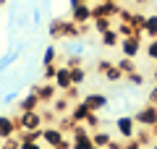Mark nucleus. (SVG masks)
I'll use <instances>...</instances> for the list:
<instances>
[{"mask_svg":"<svg viewBox=\"0 0 157 149\" xmlns=\"http://www.w3.org/2000/svg\"><path fill=\"white\" fill-rule=\"evenodd\" d=\"M18 131H37V128H45V118L39 110H29V113H18Z\"/></svg>","mask_w":157,"mask_h":149,"instance_id":"1","label":"nucleus"},{"mask_svg":"<svg viewBox=\"0 0 157 149\" xmlns=\"http://www.w3.org/2000/svg\"><path fill=\"white\" fill-rule=\"evenodd\" d=\"M121 13V6L115 0H100V3H92V18H115Z\"/></svg>","mask_w":157,"mask_h":149,"instance_id":"2","label":"nucleus"},{"mask_svg":"<svg viewBox=\"0 0 157 149\" xmlns=\"http://www.w3.org/2000/svg\"><path fill=\"white\" fill-rule=\"evenodd\" d=\"M134 120H136V126H139V128H152L157 123V105H149V102H147L144 107L136 110Z\"/></svg>","mask_w":157,"mask_h":149,"instance_id":"3","label":"nucleus"},{"mask_svg":"<svg viewBox=\"0 0 157 149\" xmlns=\"http://www.w3.org/2000/svg\"><path fill=\"white\" fill-rule=\"evenodd\" d=\"M66 139H68V133L60 126H45L42 128V144L45 147H60Z\"/></svg>","mask_w":157,"mask_h":149,"instance_id":"4","label":"nucleus"},{"mask_svg":"<svg viewBox=\"0 0 157 149\" xmlns=\"http://www.w3.org/2000/svg\"><path fill=\"white\" fill-rule=\"evenodd\" d=\"M115 133L121 139H134L136 136V120H134V115H118L115 118Z\"/></svg>","mask_w":157,"mask_h":149,"instance_id":"5","label":"nucleus"},{"mask_svg":"<svg viewBox=\"0 0 157 149\" xmlns=\"http://www.w3.org/2000/svg\"><path fill=\"white\" fill-rule=\"evenodd\" d=\"M141 34H144V32H136L134 37H123V39H121L118 47H121V52H123L126 58H136L141 50H144V47H141Z\"/></svg>","mask_w":157,"mask_h":149,"instance_id":"6","label":"nucleus"},{"mask_svg":"<svg viewBox=\"0 0 157 149\" xmlns=\"http://www.w3.org/2000/svg\"><path fill=\"white\" fill-rule=\"evenodd\" d=\"M34 92H37V97H39V102H42V105H52V99L58 97V86L52 81H42V84H37V86H34Z\"/></svg>","mask_w":157,"mask_h":149,"instance_id":"7","label":"nucleus"},{"mask_svg":"<svg viewBox=\"0 0 157 149\" xmlns=\"http://www.w3.org/2000/svg\"><path fill=\"white\" fill-rule=\"evenodd\" d=\"M84 105L89 107L92 113H102L107 105H110V99H107V94H100V92H92V94H84Z\"/></svg>","mask_w":157,"mask_h":149,"instance_id":"8","label":"nucleus"},{"mask_svg":"<svg viewBox=\"0 0 157 149\" xmlns=\"http://www.w3.org/2000/svg\"><path fill=\"white\" fill-rule=\"evenodd\" d=\"M71 18L73 24H78V26H86V24L92 21V6L89 3H81V6H76V8H71Z\"/></svg>","mask_w":157,"mask_h":149,"instance_id":"9","label":"nucleus"},{"mask_svg":"<svg viewBox=\"0 0 157 149\" xmlns=\"http://www.w3.org/2000/svg\"><path fill=\"white\" fill-rule=\"evenodd\" d=\"M16 133H18V120L11 118V115H3V118H0V141L16 136Z\"/></svg>","mask_w":157,"mask_h":149,"instance_id":"10","label":"nucleus"},{"mask_svg":"<svg viewBox=\"0 0 157 149\" xmlns=\"http://www.w3.org/2000/svg\"><path fill=\"white\" fill-rule=\"evenodd\" d=\"M52 84L58 86V92H66L68 86H71V68L68 66H58V73H55V78H52Z\"/></svg>","mask_w":157,"mask_h":149,"instance_id":"11","label":"nucleus"},{"mask_svg":"<svg viewBox=\"0 0 157 149\" xmlns=\"http://www.w3.org/2000/svg\"><path fill=\"white\" fill-rule=\"evenodd\" d=\"M89 113H92V110L84 105V99H76V102L71 105V110H68V115H71V120H73V123H84Z\"/></svg>","mask_w":157,"mask_h":149,"instance_id":"12","label":"nucleus"},{"mask_svg":"<svg viewBox=\"0 0 157 149\" xmlns=\"http://www.w3.org/2000/svg\"><path fill=\"white\" fill-rule=\"evenodd\" d=\"M39 97H37V92H29V94H24L21 99H18V113H29V110H39Z\"/></svg>","mask_w":157,"mask_h":149,"instance_id":"13","label":"nucleus"},{"mask_svg":"<svg viewBox=\"0 0 157 149\" xmlns=\"http://www.w3.org/2000/svg\"><path fill=\"white\" fill-rule=\"evenodd\" d=\"M71 99L68 97H63V94H58L55 99H52V105H50V110L55 113V115H68V110H71Z\"/></svg>","mask_w":157,"mask_h":149,"instance_id":"14","label":"nucleus"},{"mask_svg":"<svg viewBox=\"0 0 157 149\" xmlns=\"http://www.w3.org/2000/svg\"><path fill=\"white\" fill-rule=\"evenodd\" d=\"M100 42H102V47H118V44H121V34L113 26V29H107V32L100 34Z\"/></svg>","mask_w":157,"mask_h":149,"instance_id":"15","label":"nucleus"},{"mask_svg":"<svg viewBox=\"0 0 157 149\" xmlns=\"http://www.w3.org/2000/svg\"><path fill=\"white\" fill-rule=\"evenodd\" d=\"M92 141H94V147H105V149H107V144L113 141V133L105 131V128H100V131L92 133Z\"/></svg>","mask_w":157,"mask_h":149,"instance_id":"16","label":"nucleus"},{"mask_svg":"<svg viewBox=\"0 0 157 149\" xmlns=\"http://www.w3.org/2000/svg\"><path fill=\"white\" fill-rule=\"evenodd\" d=\"M141 32H144L149 39H157V13L147 16V21H144V26H141Z\"/></svg>","mask_w":157,"mask_h":149,"instance_id":"17","label":"nucleus"},{"mask_svg":"<svg viewBox=\"0 0 157 149\" xmlns=\"http://www.w3.org/2000/svg\"><path fill=\"white\" fill-rule=\"evenodd\" d=\"M102 76H105V81H110V84H118V81H123V78H126V73L121 71V68H118L115 63H113V66L107 68V71L102 73Z\"/></svg>","mask_w":157,"mask_h":149,"instance_id":"18","label":"nucleus"},{"mask_svg":"<svg viewBox=\"0 0 157 149\" xmlns=\"http://www.w3.org/2000/svg\"><path fill=\"white\" fill-rule=\"evenodd\" d=\"M115 32L121 34V39H123V37H134V34L141 32V29H134L128 21H115Z\"/></svg>","mask_w":157,"mask_h":149,"instance_id":"19","label":"nucleus"},{"mask_svg":"<svg viewBox=\"0 0 157 149\" xmlns=\"http://www.w3.org/2000/svg\"><path fill=\"white\" fill-rule=\"evenodd\" d=\"M115 66L118 68H121V71H123V73H134L136 71V58H118V60H115Z\"/></svg>","mask_w":157,"mask_h":149,"instance_id":"20","label":"nucleus"},{"mask_svg":"<svg viewBox=\"0 0 157 149\" xmlns=\"http://www.w3.org/2000/svg\"><path fill=\"white\" fill-rule=\"evenodd\" d=\"M92 24H94V32L102 34V32H107V29L115 26V18H92Z\"/></svg>","mask_w":157,"mask_h":149,"instance_id":"21","label":"nucleus"},{"mask_svg":"<svg viewBox=\"0 0 157 149\" xmlns=\"http://www.w3.org/2000/svg\"><path fill=\"white\" fill-rule=\"evenodd\" d=\"M84 126H86V131H100L102 128V118L97 115V113H89V115H86V120H84Z\"/></svg>","mask_w":157,"mask_h":149,"instance_id":"22","label":"nucleus"},{"mask_svg":"<svg viewBox=\"0 0 157 149\" xmlns=\"http://www.w3.org/2000/svg\"><path fill=\"white\" fill-rule=\"evenodd\" d=\"M58 60V47L55 44H47L45 47V55H42V66H50V63Z\"/></svg>","mask_w":157,"mask_h":149,"instance_id":"23","label":"nucleus"},{"mask_svg":"<svg viewBox=\"0 0 157 149\" xmlns=\"http://www.w3.org/2000/svg\"><path fill=\"white\" fill-rule=\"evenodd\" d=\"M84 78H86V68H84V66L71 68V81H73V84H84Z\"/></svg>","mask_w":157,"mask_h":149,"instance_id":"24","label":"nucleus"},{"mask_svg":"<svg viewBox=\"0 0 157 149\" xmlns=\"http://www.w3.org/2000/svg\"><path fill=\"white\" fill-rule=\"evenodd\" d=\"M63 97H68L71 102H76V99L81 97V89H78V84H71V86H68L66 92H63Z\"/></svg>","mask_w":157,"mask_h":149,"instance_id":"25","label":"nucleus"},{"mask_svg":"<svg viewBox=\"0 0 157 149\" xmlns=\"http://www.w3.org/2000/svg\"><path fill=\"white\" fill-rule=\"evenodd\" d=\"M45 71H42V81H52L55 78V73H58V66L55 63H50V66H42Z\"/></svg>","mask_w":157,"mask_h":149,"instance_id":"26","label":"nucleus"},{"mask_svg":"<svg viewBox=\"0 0 157 149\" xmlns=\"http://www.w3.org/2000/svg\"><path fill=\"white\" fill-rule=\"evenodd\" d=\"M0 149H21V139H18V133L11 136V139H6V141L0 144Z\"/></svg>","mask_w":157,"mask_h":149,"instance_id":"27","label":"nucleus"},{"mask_svg":"<svg viewBox=\"0 0 157 149\" xmlns=\"http://www.w3.org/2000/svg\"><path fill=\"white\" fill-rule=\"evenodd\" d=\"M144 52H147V58H149V60L157 63V39H149V42H147Z\"/></svg>","mask_w":157,"mask_h":149,"instance_id":"28","label":"nucleus"},{"mask_svg":"<svg viewBox=\"0 0 157 149\" xmlns=\"http://www.w3.org/2000/svg\"><path fill=\"white\" fill-rule=\"evenodd\" d=\"M47 32H50L52 39H60V18H52L50 26H47Z\"/></svg>","mask_w":157,"mask_h":149,"instance_id":"29","label":"nucleus"},{"mask_svg":"<svg viewBox=\"0 0 157 149\" xmlns=\"http://www.w3.org/2000/svg\"><path fill=\"white\" fill-rule=\"evenodd\" d=\"M126 81H128L131 86H141V84H144V76H141L139 71H134V73H126Z\"/></svg>","mask_w":157,"mask_h":149,"instance_id":"30","label":"nucleus"},{"mask_svg":"<svg viewBox=\"0 0 157 149\" xmlns=\"http://www.w3.org/2000/svg\"><path fill=\"white\" fill-rule=\"evenodd\" d=\"M16 58H18V52H8V55H3V58H0V73L6 71V68L11 66V63L16 60Z\"/></svg>","mask_w":157,"mask_h":149,"instance_id":"31","label":"nucleus"},{"mask_svg":"<svg viewBox=\"0 0 157 149\" xmlns=\"http://www.w3.org/2000/svg\"><path fill=\"white\" fill-rule=\"evenodd\" d=\"M144 21H147V16H144V13H131V26H134V29H141V26H144Z\"/></svg>","mask_w":157,"mask_h":149,"instance_id":"32","label":"nucleus"},{"mask_svg":"<svg viewBox=\"0 0 157 149\" xmlns=\"http://www.w3.org/2000/svg\"><path fill=\"white\" fill-rule=\"evenodd\" d=\"M21 149H47L42 141H21Z\"/></svg>","mask_w":157,"mask_h":149,"instance_id":"33","label":"nucleus"},{"mask_svg":"<svg viewBox=\"0 0 157 149\" xmlns=\"http://www.w3.org/2000/svg\"><path fill=\"white\" fill-rule=\"evenodd\" d=\"M66 66H68V68L81 66V55H73V52H71V55H68V60H66Z\"/></svg>","mask_w":157,"mask_h":149,"instance_id":"34","label":"nucleus"},{"mask_svg":"<svg viewBox=\"0 0 157 149\" xmlns=\"http://www.w3.org/2000/svg\"><path fill=\"white\" fill-rule=\"evenodd\" d=\"M107 149H126V141L123 139H113V141L107 144Z\"/></svg>","mask_w":157,"mask_h":149,"instance_id":"35","label":"nucleus"},{"mask_svg":"<svg viewBox=\"0 0 157 149\" xmlns=\"http://www.w3.org/2000/svg\"><path fill=\"white\" fill-rule=\"evenodd\" d=\"M147 102H149V105H157V84L149 89V94H147Z\"/></svg>","mask_w":157,"mask_h":149,"instance_id":"36","label":"nucleus"},{"mask_svg":"<svg viewBox=\"0 0 157 149\" xmlns=\"http://www.w3.org/2000/svg\"><path fill=\"white\" fill-rule=\"evenodd\" d=\"M126 149H144L139 144V139H126Z\"/></svg>","mask_w":157,"mask_h":149,"instance_id":"37","label":"nucleus"},{"mask_svg":"<svg viewBox=\"0 0 157 149\" xmlns=\"http://www.w3.org/2000/svg\"><path fill=\"white\" fill-rule=\"evenodd\" d=\"M110 66H113V60H100V63H97V73H105Z\"/></svg>","mask_w":157,"mask_h":149,"instance_id":"38","label":"nucleus"},{"mask_svg":"<svg viewBox=\"0 0 157 149\" xmlns=\"http://www.w3.org/2000/svg\"><path fill=\"white\" fill-rule=\"evenodd\" d=\"M81 50H84V44H81V42H73V39H71V52L81 55Z\"/></svg>","mask_w":157,"mask_h":149,"instance_id":"39","label":"nucleus"},{"mask_svg":"<svg viewBox=\"0 0 157 149\" xmlns=\"http://www.w3.org/2000/svg\"><path fill=\"white\" fill-rule=\"evenodd\" d=\"M149 133H152V139H155V141H157V123H155V126L149 128Z\"/></svg>","mask_w":157,"mask_h":149,"instance_id":"40","label":"nucleus"},{"mask_svg":"<svg viewBox=\"0 0 157 149\" xmlns=\"http://www.w3.org/2000/svg\"><path fill=\"white\" fill-rule=\"evenodd\" d=\"M68 3H71V8H76V6H81L84 0H68Z\"/></svg>","mask_w":157,"mask_h":149,"instance_id":"41","label":"nucleus"},{"mask_svg":"<svg viewBox=\"0 0 157 149\" xmlns=\"http://www.w3.org/2000/svg\"><path fill=\"white\" fill-rule=\"evenodd\" d=\"M136 6H147V3H149V0H134Z\"/></svg>","mask_w":157,"mask_h":149,"instance_id":"42","label":"nucleus"},{"mask_svg":"<svg viewBox=\"0 0 157 149\" xmlns=\"http://www.w3.org/2000/svg\"><path fill=\"white\" fill-rule=\"evenodd\" d=\"M152 78H155V84H157V66H155V73H152Z\"/></svg>","mask_w":157,"mask_h":149,"instance_id":"43","label":"nucleus"},{"mask_svg":"<svg viewBox=\"0 0 157 149\" xmlns=\"http://www.w3.org/2000/svg\"><path fill=\"white\" fill-rule=\"evenodd\" d=\"M84 3H89V6H92V3H100V0H84Z\"/></svg>","mask_w":157,"mask_h":149,"instance_id":"44","label":"nucleus"},{"mask_svg":"<svg viewBox=\"0 0 157 149\" xmlns=\"http://www.w3.org/2000/svg\"><path fill=\"white\" fill-rule=\"evenodd\" d=\"M152 149H157V141H152Z\"/></svg>","mask_w":157,"mask_h":149,"instance_id":"45","label":"nucleus"},{"mask_svg":"<svg viewBox=\"0 0 157 149\" xmlns=\"http://www.w3.org/2000/svg\"><path fill=\"white\" fill-rule=\"evenodd\" d=\"M6 3H8V0H0V6H6Z\"/></svg>","mask_w":157,"mask_h":149,"instance_id":"46","label":"nucleus"},{"mask_svg":"<svg viewBox=\"0 0 157 149\" xmlns=\"http://www.w3.org/2000/svg\"><path fill=\"white\" fill-rule=\"evenodd\" d=\"M92 149H105V147H92Z\"/></svg>","mask_w":157,"mask_h":149,"instance_id":"47","label":"nucleus"},{"mask_svg":"<svg viewBox=\"0 0 157 149\" xmlns=\"http://www.w3.org/2000/svg\"><path fill=\"white\" fill-rule=\"evenodd\" d=\"M0 118H3V115H0Z\"/></svg>","mask_w":157,"mask_h":149,"instance_id":"48","label":"nucleus"}]
</instances>
